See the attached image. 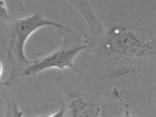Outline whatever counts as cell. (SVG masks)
<instances>
[{
    "label": "cell",
    "instance_id": "obj_5",
    "mask_svg": "<svg viewBox=\"0 0 156 117\" xmlns=\"http://www.w3.org/2000/svg\"><path fill=\"white\" fill-rule=\"evenodd\" d=\"M67 1L84 19L88 27V32H90L88 34L91 36H98L101 34L104 28L94 12L90 0H67Z\"/></svg>",
    "mask_w": 156,
    "mask_h": 117
},
{
    "label": "cell",
    "instance_id": "obj_6",
    "mask_svg": "<svg viewBox=\"0 0 156 117\" xmlns=\"http://www.w3.org/2000/svg\"><path fill=\"white\" fill-rule=\"evenodd\" d=\"M12 15L9 12V8H8L5 0H0V23L3 26L12 21Z\"/></svg>",
    "mask_w": 156,
    "mask_h": 117
},
{
    "label": "cell",
    "instance_id": "obj_4",
    "mask_svg": "<svg viewBox=\"0 0 156 117\" xmlns=\"http://www.w3.org/2000/svg\"><path fill=\"white\" fill-rule=\"evenodd\" d=\"M58 30L60 31L63 39L61 46L55 51L41 58H38L34 64L30 65L24 72L25 77L37 75L40 72L49 69H58V70L72 69L78 75V77H81V71L78 70L74 65V60L80 51L87 49L90 45L85 42L82 36L80 37L70 27L66 26L63 29Z\"/></svg>",
    "mask_w": 156,
    "mask_h": 117
},
{
    "label": "cell",
    "instance_id": "obj_1",
    "mask_svg": "<svg viewBox=\"0 0 156 117\" xmlns=\"http://www.w3.org/2000/svg\"><path fill=\"white\" fill-rule=\"evenodd\" d=\"M99 10L103 32L91 36L78 27L93 68L85 86L118 102L124 116L156 112L155 0H110ZM84 85V84H83Z\"/></svg>",
    "mask_w": 156,
    "mask_h": 117
},
{
    "label": "cell",
    "instance_id": "obj_9",
    "mask_svg": "<svg viewBox=\"0 0 156 117\" xmlns=\"http://www.w3.org/2000/svg\"><path fill=\"white\" fill-rule=\"evenodd\" d=\"M1 103H2V100H1V97H0V105H1Z\"/></svg>",
    "mask_w": 156,
    "mask_h": 117
},
{
    "label": "cell",
    "instance_id": "obj_7",
    "mask_svg": "<svg viewBox=\"0 0 156 117\" xmlns=\"http://www.w3.org/2000/svg\"><path fill=\"white\" fill-rule=\"evenodd\" d=\"M7 112L5 113L4 116H23V112L22 111L18 110V106H16V103L15 102H8L7 101Z\"/></svg>",
    "mask_w": 156,
    "mask_h": 117
},
{
    "label": "cell",
    "instance_id": "obj_8",
    "mask_svg": "<svg viewBox=\"0 0 156 117\" xmlns=\"http://www.w3.org/2000/svg\"><path fill=\"white\" fill-rule=\"evenodd\" d=\"M2 73H3V65L0 62V78L2 76ZM1 86H9V84H8L7 81H1V79H0V87Z\"/></svg>",
    "mask_w": 156,
    "mask_h": 117
},
{
    "label": "cell",
    "instance_id": "obj_3",
    "mask_svg": "<svg viewBox=\"0 0 156 117\" xmlns=\"http://www.w3.org/2000/svg\"><path fill=\"white\" fill-rule=\"evenodd\" d=\"M58 87L62 91L65 116L98 117L103 116V110L108 99L103 94L90 90L81 82L61 76L57 79Z\"/></svg>",
    "mask_w": 156,
    "mask_h": 117
},
{
    "label": "cell",
    "instance_id": "obj_2",
    "mask_svg": "<svg viewBox=\"0 0 156 117\" xmlns=\"http://www.w3.org/2000/svg\"><path fill=\"white\" fill-rule=\"evenodd\" d=\"M4 27L3 44L7 55V62L10 68V77L6 81L8 84H16L21 76H24L25 70L36 60H29L25 55V44L33 33L43 27H52L63 29L66 26L57 22L46 20L42 13L35 12L26 18L12 20Z\"/></svg>",
    "mask_w": 156,
    "mask_h": 117
}]
</instances>
